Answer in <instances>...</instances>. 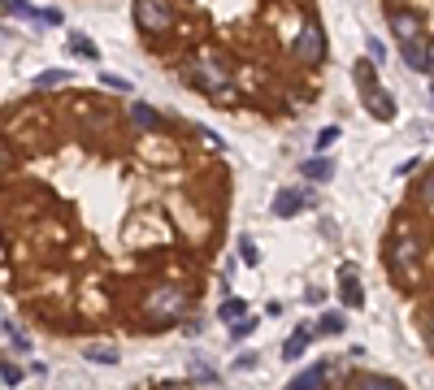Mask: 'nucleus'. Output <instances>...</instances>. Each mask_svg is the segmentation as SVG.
Instances as JSON below:
<instances>
[{
  "instance_id": "obj_1",
  "label": "nucleus",
  "mask_w": 434,
  "mask_h": 390,
  "mask_svg": "<svg viewBox=\"0 0 434 390\" xmlns=\"http://www.w3.org/2000/svg\"><path fill=\"white\" fill-rule=\"evenodd\" d=\"M387 269H391V282L413 291L417 278H421V260H426V234L417 230L413 217H395L391 234H387Z\"/></svg>"
},
{
  "instance_id": "obj_2",
  "label": "nucleus",
  "mask_w": 434,
  "mask_h": 390,
  "mask_svg": "<svg viewBox=\"0 0 434 390\" xmlns=\"http://www.w3.org/2000/svg\"><path fill=\"white\" fill-rule=\"evenodd\" d=\"M191 308H196V291H187V286H174V282L152 286V291L143 295V304H139L143 325H152V330H165V325L187 321Z\"/></svg>"
},
{
  "instance_id": "obj_3",
  "label": "nucleus",
  "mask_w": 434,
  "mask_h": 390,
  "mask_svg": "<svg viewBox=\"0 0 434 390\" xmlns=\"http://www.w3.org/2000/svg\"><path fill=\"white\" fill-rule=\"evenodd\" d=\"M183 78H187L196 91L213 96L217 104H235V100H239V91H235V83H231V70H226L222 61H213V57H187V61H183Z\"/></svg>"
},
{
  "instance_id": "obj_4",
  "label": "nucleus",
  "mask_w": 434,
  "mask_h": 390,
  "mask_svg": "<svg viewBox=\"0 0 434 390\" xmlns=\"http://www.w3.org/2000/svg\"><path fill=\"white\" fill-rule=\"evenodd\" d=\"M135 26L143 35H170L178 26L174 0H135Z\"/></svg>"
},
{
  "instance_id": "obj_5",
  "label": "nucleus",
  "mask_w": 434,
  "mask_h": 390,
  "mask_svg": "<svg viewBox=\"0 0 434 390\" xmlns=\"http://www.w3.org/2000/svg\"><path fill=\"white\" fill-rule=\"evenodd\" d=\"M291 57H295V65H321L326 61V31H321V22H304L300 31H295V39H291Z\"/></svg>"
},
{
  "instance_id": "obj_6",
  "label": "nucleus",
  "mask_w": 434,
  "mask_h": 390,
  "mask_svg": "<svg viewBox=\"0 0 434 390\" xmlns=\"http://www.w3.org/2000/svg\"><path fill=\"white\" fill-rule=\"evenodd\" d=\"M339 299L343 308H365V291H361V269L352 265H339Z\"/></svg>"
},
{
  "instance_id": "obj_7",
  "label": "nucleus",
  "mask_w": 434,
  "mask_h": 390,
  "mask_svg": "<svg viewBox=\"0 0 434 390\" xmlns=\"http://www.w3.org/2000/svg\"><path fill=\"white\" fill-rule=\"evenodd\" d=\"M391 31H395V39L400 44H421V18L413 13V9H391Z\"/></svg>"
},
{
  "instance_id": "obj_8",
  "label": "nucleus",
  "mask_w": 434,
  "mask_h": 390,
  "mask_svg": "<svg viewBox=\"0 0 434 390\" xmlns=\"http://www.w3.org/2000/svg\"><path fill=\"white\" fill-rule=\"evenodd\" d=\"M313 204V195L309 191H300V187H283L274 195V217H295V213H304V208Z\"/></svg>"
},
{
  "instance_id": "obj_9",
  "label": "nucleus",
  "mask_w": 434,
  "mask_h": 390,
  "mask_svg": "<svg viewBox=\"0 0 434 390\" xmlns=\"http://www.w3.org/2000/svg\"><path fill=\"white\" fill-rule=\"evenodd\" d=\"M326 386H330V360H317L304 373H295L287 390H326Z\"/></svg>"
},
{
  "instance_id": "obj_10",
  "label": "nucleus",
  "mask_w": 434,
  "mask_h": 390,
  "mask_svg": "<svg viewBox=\"0 0 434 390\" xmlns=\"http://www.w3.org/2000/svg\"><path fill=\"white\" fill-rule=\"evenodd\" d=\"M361 96H365V109H369L374 122H391V117H395V100H391V91L369 87V91H361Z\"/></svg>"
},
{
  "instance_id": "obj_11",
  "label": "nucleus",
  "mask_w": 434,
  "mask_h": 390,
  "mask_svg": "<svg viewBox=\"0 0 434 390\" xmlns=\"http://www.w3.org/2000/svg\"><path fill=\"white\" fill-rule=\"evenodd\" d=\"M400 57L408 70H417V74H434V61H430V48L426 44H400Z\"/></svg>"
},
{
  "instance_id": "obj_12",
  "label": "nucleus",
  "mask_w": 434,
  "mask_h": 390,
  "mask_svg": "<svg viewBox=\"0 0 434 390\" xmlns=\"http://www.w3.org/2000/svg\"><path fill=\"white\" fill-rule=\"evenodd\" d=\"M309 343H313V325H295V334L283 343V360L291 364V360H300L304 351H309Z\"/></svg>"
},
{
  "instance_id": "obj_13",
  "label": "nucleus",
  "mask_w": 434,
  "mask_h": 390,
  "mask_svg": "<svg viewBox=\"0 0 434 390\" xmlns=\"http://www.w3.org/2000/svg\"><path fill=\"white\" fill-rule=\"evenodd\" d=\"M217 321H222V325H239V321H248V299L226 295L222 308H217Z\"/></svg>"
},
{
  "instance_id": "obj_14",
  "label": "nucleus",
  "mask_w": 434,
  "mask_h": 390,
  "mask_svg": "<svg viewBox=\"0 0 434 390\" xmlns=\"http://www.w3.org/2000/svg\"><path fill=\"white\" fill-rule=\"evenodd\" d=\"M304 182H330V174H335V161L330 156H309V161L300 165Z\"/></svg>"
},
{
  "instance_id": "obj_15",
  "label": "nucleus",
  "mask_w": 434,
  "mask_h": 390,
  "mask_svg": "<svg viewBox=\"0 0 434 390\" xmlns=\"http://www.w3.org/2000/svg\"><path fill=\"white\" fill-rule=\"evenodd\" d=\"M131 122L143 130V135H157V130H161V113H157V109H148V104H139V100L131 104Z\"/></svg>"
},
{
  "instance_id": "obj_16",
  "label": "nucleus",
  "mask_w": 434,
  "mask_h": 390,
  "mask_svg": "<svg viewBox=\"0 0 434 390\" xmlns=\"http://www.w3.org/2000/svg\"><path fill=\"white\" fill-rule=\"evenodd\" d=\"M352 390H400V382L387 377V373H361L352 382Z\"/></svg>"
},
{
  "instance_id": "obj_17",
  "label": "nucleus",
  "mask_w": 434,
  "mask_h": 390,
  "mask_svg": "<svg viewBox=\"0 0 434 390\" xmlns=\"http://www.w3.org/2000/svg\"><path fill=\"white\" fill-rule=\"evenodd\" d=\"M413 200H417V204H426V208H434V165H430V169H421V178L413 182Z\"/></svg>"
},
{
  "instance_id": "obj_18",
  "label": "nucleus",
  "mask_w": 434,
  "mask_h": 390,
  "mask_svg": "<svg viewBox=\"0 0 434 390\" xmlns=\"http://www.w3.org/2000/svg\"><path fill=\"white\" fill-rule=\"evenodd\" d=\"M187 373H191V382H217V364L209 356H191Z\"/></svg>"
},
{
  "instance_id": "obj_19",
  "label": "nucleus",
  "mask_w": 434,
  "mask_h": 390,
  "mask_svg": "<svg viewBox=\"0 0 434 390\" xmlns=\"http://www.w3.org/2000/svg\"><path fill=\"white\" fill-rule=\"evenodd\" d=\"M352 78H356V87H361V91H369V87H378V65L374 61H356V70H352Z\"/></svg>"
},
{
  "instance_id": "obj_20",
  "label": "nucleus",
  "mask_w": 434,
  "mask_h": 390,
  "mask_svg": "<svg viewBox=\"0 0 434 390\" xmlns=\"http://www.w3.org/2000/svg\"><path fill=\"white\" fill-rule=\"evenodd\" d=\"M83 356L96 360V364H117V360H122V351H117V347H105V343H87Z\"/></svg>"
},
{
  "instance_id": "obj_21",
  "label": "nucleus",
  "mask_w": 434,
  "mask_h": 390,
  "mask_svg": "<svg viewBox=\"0 0 434 390\" xmlns=\"http://www.w3.org/2000/svg\"><path fill=\"white\" fill-rule=\"evenodd\" d=\"M70 48L79 52V57H87V61H100V48L91 39H83V35H70Z\"/></svg>"
},
{
  "instance_id": "obj_22",
  "label": "nucleus",
  "mask_w": 434,
  "mask_h": 390,
  "mask_svg": "<svg viewBox=\"0 0 434 390\" xmlns=\"http://www.w3.org/2000/svg\"><path fill=\"white\" fill-rule=\"evenodd\" d=\"M343 325H347V321H343V312H326V317L317 321V330H321V334H343Z\"/></svg>"
},
{
  "instance_id": "obj_23",
  "label": "nucleus",
  "mask_w": 434,
  "mask_h": 390,
  "mask_svg": "<svg viewBox=\"0 0 434 390\" xmlns=\"http://www.w3.org/2000/svg\"><path fill=\"white\" fill-rule=\"evenodd\" d=\"M335 143H339V126H321L317 130V152H330Z\"/></svg>"
},
{
  "instance_id": "obj_24",
  "label": "nucleus",
  "mask_w": 434,
  "mask_h": 390,
  "mask_svg": "<svg viewBox=\"0 0 434 390\" xmlns=\"http://www.w3.org/2000/svg\"><path fill=\"white\" fill-rule=\"evenodd\" d=\"M65 78H70L65 70H48V74H39V78H35V87H61Z\"/></svg>"
},
{
  "instance_id": "obj_25",
  "label": "nucleus",
  "mask_w": 434,
  "mask_h": 390,
  "mask_svg": "<svg viewBox=\"0 0 434 390\" xmlns=\"http://www.w3.org/2000/svg\"><path fill=\"white\" fill-rule=\"evenodd\" d=\"M239 260H243V265H261V252H257V243H252V239L239 243Z\"/></svg>"
},
{
  "instance_id": "obj_26",
  "label": "nucleus",
  "mask_w": 434,
  "mask_h": 390,
  "mask_svg": "<svg viewBox=\"0 0 434 390\" xmlns=\"http://www.w3.org/2000/svg\"><path fill=\"white\" fill-rule=\"evenodd\" d=\"M22 377H27V373H22V369H18V364H9V360H5V364H0V382H5V386H18Z\"/></svg>"
},
{
  "instance_id": "obj_27",
  "label": "nucleus",
  "mask_w": 434,
  "mask_h": 390,
  "mask_svg": "<svg viewBox=\"0 0 434 390\" xmlns=\"http://www.w3.org/2000/svg\"><path fill=\"white\" fill-rule=\"evenodd\" d=\"M5 169H13V148H9L5 135H0V174H5Z\"/></svg>"
},
{
  "instance_id": "obj_28",
  "label": "nucleus",
  "mask_w": 434,
  "mask_h": 390,
  "mask_svg": "<svg viewBox=\"0 0 434 390\" xmlns=\"http://www.w3.org/2000/svg\"><path fill=\"white\" fill-rule=\"evenodd\" d=\"M105 87H109V91H122V96H131V83H126V78H117V74H105Z\"/></svg>"
},
{
  "instance_id": "obj_29",
  "label": "nucleus",
  "mask_w": 434,
  "mask_h": 390,
  "mask_svg": "<svg viewBox=\"0 0 434 390\" xmlns=\"http://www.w3.org/2000/svg\"><path fill=\"white\" fill-rule=\"evenodd\" d=\"M252 330H257V321H252V317H248V321H239V325H231V338H235V343H239V338H248Z\"/></svg>"
},
{
  "instance_id": "obj_30",
  "label": "nucleus",
  "mask_w": 434,
  "mask_h": 390,
  "mask_svg": "<svg viewBox=\"0 0 434 390\" xmlns=\"http://www.w3.org/2000/svg\"><path fill=\"white\" fill-rule=\"evenodd\" d=\"M235 369H239V373H243V369H257V356H252V351H243V356L235 360Z\"/></svg>"
},
{
  "instance_id": "obj_31",
  "label": "nucleus",
  "mask_w": 434,
  "mask_h": 390,
  "mask_svg": "<svg viewBox=\"0 0 434 390\" xmlns=\"http://www.w3.org/2000/svg\"><path fill=\"white\" fill-rule=\"evenodd\" d=\"M39 22H53V26H61V9H44V13H39Z\"/></svg>"
},
{
  "instance_id": "obj_32",
  "label": "nucleus",
  "mask_w": 434,
  "mask_h": 390,
  "mask_svg": "<svg viewBox=\"0 0 434 390\" xmlns=\"http://www.w3.org/2000/svg\"><path fill=\"white\" fill-rule=\"evenodd\" d=\"M426 347H430V356H434V317H426Z\"/></svg>"
},
{
  "instance_id": "obj_33",
  "label": "nucleus",
  "mask_w": 434,
  "mask_h": 390,
  "mask_svg": "<svg viewBox=\"0 0 434 390\" xmlns=\"http://www.w3.org/2000/svg\"><path fill=\"white\" fill-rule=\"evenodd\" d=\"M157 390H191V382H165V386H157Z\"/></svg>"
},
{
  "instance_id": "obj_34",
  "label": "nucleus",
  "mask_w": 434,
  "mask_h": 390,
  "mask_svg": "<svg viewBox=\"0 0 434 390\" xmlns=\"http://www.w3.org/2000/svg\"><path fill=\"white\" fill-rule=\"evenodd\" d=\"M430 61H434V48H430Z\"/></svg>"
},
{
  "instance_id": "obj_35",
  "label": "nucleus",
  "mask_w": 434,
  "mask_h": 390,
  "mask_svg": "<svg viewBox=\"0 0 434 390\" xmlns=\"http://www.w3.org/2000/svg\"><path fill=\"white\" fill-rule=\"evenodd\" d=\"M430 100H434V87H430Z\"/></svg>"
}]
</instances>
